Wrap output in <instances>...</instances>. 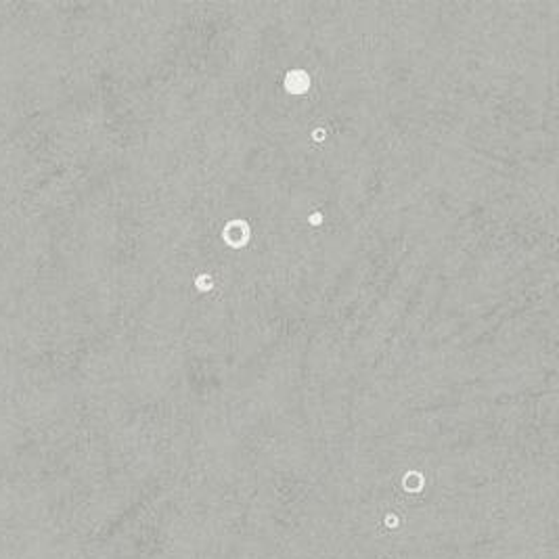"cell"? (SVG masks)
<instances>
[{
  "instance_id": "obj_1",
  "label": "cell",
  "mask_w": 559,
  "mask_h": 559,
  "mask_svg": "<svg viewBox=\"0 0 559 559\" xmlns=\"http://www.w3.org/2000/svg\"><path fill=\"white\" fill-rule=\"evenodd\" d=\"M222 239L230 247H243L249 241V226L243 220H233L222 228Z\"/></svg>"
},
{
  "instance_id": "obj_2",
  "label": "cell",
  "mask_w": 559,
  "mask_h": 559,
  "mask_svg": "<svg viewBox=\"0 0 559 559\" xmlns=\"http://www.w3.org/2000/svg\"><path fill=\"white\" fill-rule=\"evenodd\" d=\"M285 88L291 94H304L310 88V75L302 69H293L285 75Z\"/></svg>"
},
{
  "instance_id": "obj_3",
  "label": "cell",
  "mask_w": 559,
  "mask_h": 559,
  "mask_svg": "<svg viewBox=\"0 0 559 559\" xmlns=\"http://www.w3.org/2000/svg\"><path fill=\"white\" fill-rule=\"evenodd\" d=\"M195 285H197L199 291H209L214 287V281H212V277H209V275H199L197 279H195Z\"/></svg>"
},
{
  "instance_id": "obj_4",
  "label": "cell",
  "mask_w": 559,
  "mask_h": 559,
  "mask_svg": "<svg viewBox=\"0 0 559 559\" xmlns=\"http://www.w3.org/2000/svg\"><path fill=\"white\" fill-rule=\"evenodd\" d=\"M308 222H310V224H314V226H317V224H320V222H323V214H320V212H314V214H310Z\"/></svg>"
},
{
  "instance_id": "obj_5",
  "label": "cell",
  "mask_w": 559,
  "mask_h": 559,
  "mask_svg": "<svg viewBox=\"0 0 559 559\" xmlns=\"http://www.w3.org/2000/svg\"><path fill=\"white\" fill-rule=\"evenodd\" d=\"M325 136H327V132L320 130V128H317V130L312 132V138H314V141H325Z\"/></svg>"
}]
</instances>
